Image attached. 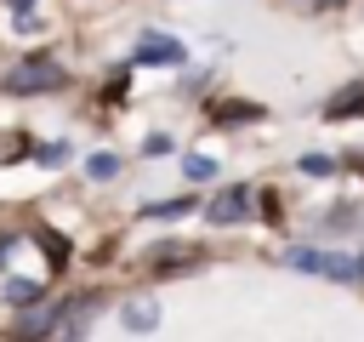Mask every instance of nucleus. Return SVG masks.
<instances>
[{
	"label": "nucleus",
	"instance_id": "nucleus-1",
	"mask_svg": "<svg viewBox=\"0 0 364 342\" xmlns=\"http://www.w3.org/2000/svg\"><path fill=\"white\" fill-rule=\"evenodd\" d=\"M63 86H68V68L46 51H28L0 74V91H11V97H46V91H63Z\"/></svg>",
	"mask_w": 364,
	"mask_h": 342
},
{
	"label": "nucleus",
	"instance_id": "nucleus-2",
	"mask_svg": "<svg viewBox=\"0 0 364 342\" xmlns=\"http://www.w3.org/2000/svg\"><path fill=\"white\" fill-rule=\"evenodd\" d=\"M284 268H301V274H324V279L358 285V256H341V251H313V245H290V251H284Z\"/></svg>",
	"mask_w": 364,
	"mask_h": 342
},
{
	"label": "nucleus",
	"instance_id": "nucleus-3",
	"mask_svg": "<svg viewBox=\"0 0 364 342\" xmlns=\"http://www.w3.org/2000/svg\"><path fill=\"white\" fill-rule=\"evenodd\" d=\"M182 63H188V46L176 34H159V28H148L131 51V68H182Z\"/></svg>",
	"mask_w": 364,
	"mask_h": 342
},
{
	"label": "nucleus",
	"instance_id": "nucleus-4",
	"mask_svg": "<svg viewBox=\"0 0 364 342\" xmlns=\"http://www.w3.org/2000/svg\"><path fill=\"white\" fill-rule=\"evenodd\" d=\"M97 314H102V296H97V291H85V296H74L68 308H57V342H85V331H91Z\"/></svg>",
	"mask_w": 364,
	"mask_h": 342
},
{
	"label": "nucleus",
	"instance_id": "nucleus-5",
	"mask_svg": "<svg viewBox=\"0 0 364 342\" xmlns=\"http://www.w3.org/2000/svg\"><path fill=\"white\" fill-rule=\"evenodd\" d=\"M245 217H250V188H245V182L222 188V194L205 205V222H210V228H233V222H245Z\"/></svg>",
	"mask_w": 364,
	"mask_h": 342
},
{
	"label": "nucleus",
	"instance_id": "nucleus-6",
	"mask_svg": "<svg viewBox=\"0 0 364 342\" xmlns=\"http://www.w3.org/2000/svg\"><path fill=\"white\" fill-rule=\"evenodd\" d=\"M193 262H199V245H188V239H165V245L148 256L154 274H182V268H193Z\"/></svg>",
	"mask_w": 364,
	"mask_h": 342
},
{
	"label": "nucleus",
	"instance_id": "nucleus-7",
	"mask_svg": "<svg viewBox=\"0 0 364 342\" xmlns=\"http://www.w3.org/2000/svg\"><path fill=\"white\" fill-rule=\"evenodd\" d=\"M119 325H125L131 336H148V331H159V302H154V296H131V302L119 308Z\"/></svg>",
	"mask_w": 364,
	"mask_h": 342
},
{
	"label": "nucleus",
	"instance_id": "nucleus-8",
	"mask_svg": "<svg viewBox=\"0 0 364 342\" xmlns=\"http://www.w3.org/2000/svg\"><path fill=\"white\" fill-rule=\"evenodd\" d=\"M210 120H216V125H250V120H262V103L228 97V103H216V108H210Z\"/></svg>",
	"mask_w": 364,
	"mask_h": 342
},
{
	"label": "nucleus",
	"instance_id": "nucleus-9",
	"mask_svg": "<svg viewBox=\"0 0 364 342\" xmlns=\"http://www.w3.org/2000/svg\"><path fill=\"white\" fill-rule=\"evenodd\" d=\"M353 114H364V80H358V86H341V91L324 103V120H353Z\"/></svg>",
	"mask_w": 364,
	"mask_h": 342
},
{
	"label": "nucleus",
	"instance_id": "nucleus-10",
	"mask_svg": "<svg viewBox=\"0 0 364 342\" xmlns=\"http://www.w3.org/2000/svg\"><path fill=\"white\" fill-rule=\"evenodd\" d=\"M51 325H57V308H28V314L17 319V331H11V336H17V342H40Z\"/></svg>",
	"mask_w": 364,
	"mask_h": 342
},
{
	"label": "nucleus",
	"instance_id": "nucleus-11",
	"mask_svg": "<svg viewBox=\"0 0 364 342\" xmlns=\"http://www.w3.org/2000/svg\"><path fill=\"white\" fill-rule=\"evenodd\" d=\"M0 296H6L11 308H34V302L46 296V279H23V274H17V279H6V291H0Z\"/></svg>",
	"mask_w": 364,
	"mask_h": 342
},
{
	"label": "nucleus",
	"instance_id": "nucleus-12",
	"mask_svg": "<svg viewBox=\"0 0 364 342\" xmlns=\"http://www.w3.org/2000/svg\"><path fill=\"white\" fill-rule=\"evenodd\" d=\"M85 177H91V182H114V177H119V154H108V148H97V154L85 160Z\"/></svg>",
	"mask_w": 364,
	"mask_h": 342
},
{
	"label": "nucleus",
	"instance_id": "nucleus-13",
	"mask_svg": "<svg viewBox=\"0 0 364 342\" xmlns=\"http://www.w3.org/2000/svg\"><path fill=\"white\" fill-rule=\"evenodd\" d=\"M193 205H199V200H188V194H182V200H159V205H142V217H148V222H171V217H188Z\"/></svg>",
	"mask_w": 364,
	"mask_h": 342
},
{
	"label": "nucleus",
	"instance_id": "nucleus-14",
	"mask_svg": "<svg viewBox=\"0 0 364 342\" xmlns=\"http://www.w3.org/2000/svg\"><path fill=\"white\" fill-rule=\"evenodd\" d=\"M68 154H74L68 142H40V148H34V160H40L46 171H57V165H68Z\"/></svg>",
	"mask_w": 364,
	"mask_h": 342
},
{
	"label": "nucleus",
	"instance_id": "nucleus-15",
	"mask_svg": "<svg viewBox=\"0 0 364 342\" xmlns=\"http://www.w3.org/2000/svg\"><path fill=\"white\" fill-rule=\"evenodd\" d=\"M182 171H188V182H205V177H216V160H210V154H188Z\"/></svg>",
	"mask_w": 364,
	"mask_h": 342
},
{
	"label": "nucleus",
	"instance_id": "nucleus-16",
	"mask_svg": "<svg viewBox=\"0 0 364 342\" xmlns=\"http://www.w3.org/2000/svg\"><path fill=\"white\" fill-rule=\"evenodd\" d=\"M296 165H301L307 177H330V171H336V160H330V154H301Z\"/></svg>",
	"mask_w": 364,
	"mask_h": 342
},
{
	"label": "nucleus",
	"instance_id": "nucleus-17",
	"mask_svg": "<svg viewBox=\"0 0 364 342\" xmlns=\"http://www.w3.org/2000/svg\"><path fill=\"white\" fill-rule=\"evenodd\" d=\"M142 154H148V160H159V154H171V137H165V131H154V137L142 142Z\"/></svg>",
	"mask_w": 364,
	"mask_h": 342
},
{
	"label": "nucleus",
	"instance_id": "nucleus-18",
	"mask_svg": "<svg viewBox=\"0 0 364 342\" xmlns=\"http://www.w3.org/2000/svg\"><path fill=\"white\" fill-rule=\"evenodd\" d=\"M6 6H11V17H28L34 11V0H6Z\"/></svg>",
	"mask_w": 364,
	"mask_h": 342
},
{
	"label": "nucleus",
	"instance_id": "nucleus-19",
	"mask_svg": "<svg viewBox=\"0 0 364 342\" xmlns=\"http://www.w3.org/2000/svg\"><path fill=\"white\" fill-rule=\"evenodd\" d=\"M11 245H17V234H0V268H6V256H11Z\"/></svg>",
	"mask_w": 364,
	"mask_h": 342
},
{
	"label": "nucleus",
	"instance_id": "nucleus-20",
	"mask_svg": "<svg viewBox=\"0 0 364 342\" xmlns=\"http://www.w3.org/2000/svg\"><path fill=\"white\" fill-rule=\"evenodd\" d=\"M347 165H353V171H364V148H353V160H347Z\"/></svg>",
	"mask_w": 364,
	"mask_h": 342
},
{
	"label": "nucleus",
	"instance_id": "nucleus-21",
	"mask_svg": "<svg viewBox=\"0 0 364 342\" xmlns=\"http://www.w3.org/2000/svg\"><path fill=\"white\" fill-rule=\"evenodd\" d=\"M0 342H17V336H11V331H0Z\"/></svg>",
	"mask_w": 364,
	"mask_h": 342
}]
</instances>
